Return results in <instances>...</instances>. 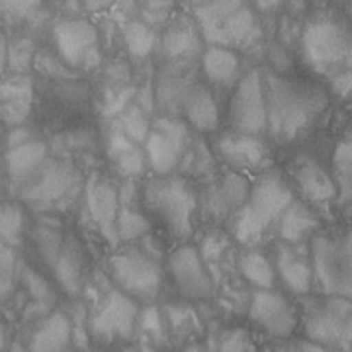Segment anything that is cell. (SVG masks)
I'll return each instance as SVG.
<instances>
[{
  "label": "cell",
  "mask_w": 352,
  "mask_h": 352,
  "mask_svg": "<svg viewBox=\"0 0 352 352\" xmlns=\"http://www.w3.org/2000/svg\"><path fill=\"white\" fill-rule=\"evenodd\" d=\"M339 352H352V315L351 319H349L346 331H344V339H342V344H340Z\"/></svg>",
  "instance_id": "681fc988"
},
{
  "label": "cell",
  "mask_w": 352,
  "mask_h": 352,
  "mask_svg": "<svg viewBox=\"0 0 352 352\" xmlns=\"http://www.w3.org/2000/svg\"><path fill=\"white\" fill-rule=\"evenodd\" d=\"M333 180L339 188V204L352 200V143L342 141L333 153Z\"/></svg>",
  "instance_id": "4dcf8cb0"
},
{
  "label": "cell",
  "mask_w": 352,
  "mask_h": 352,
  "mask_svg": "<svg viewBox=\"0 0 352 352\" xmlns=\"http://www.w3.org/2000/svg\"><path fill=\"white\" fill-rule=\"evenodd\" d=\"M294 194L289 186L278 175L261 176L249 192V198L233 217L231 233L241 245L252 247L261 243L268 229L282 219Z\"/></svg>",
  "instance_id": "7a4b0ae2"
},
{
  "label": "cell",
  "mask_w": 352,
  "mask_h": 352,
  "mask_svg": "<svg viewBox=\"0 0 352 352\" xmlns=\"http://www.w3.org/2000/svg\"><path fill=\"white\" fill-rule=\"evenodd\" d=\"M321 227L317 215L302 201H294L278 221V235L288 245H303V241L315 237V231Z\"/></svg>",
  "instance_id": "d4e9b609"
},
{
  "label": "cell",
  "mask_w": 352,
  "mask_h": 352,
  "mask_svg": "<svg viewBox=\"0 0 352 352\" xmlns=\"http://www.w3.org/2000/svg\"><path fill=\"white\" fill-rule=\"evenodd\" d=\"M201 352H249V337L245 331H226L217 339L210 340L208 349Z\"/></svg>",
  "instance_id": "60d3db41"
},
{
  "label": "cell",
  "mask_w": 352,
  "mask_h": 352,
  "mask_svg": "<svg viewBox=\"0 0 352 352\" xmlns=\"http://www.w3.org/2000/svg\"><path fill=\"white\" fill-rule=\"evenodd\" d=\"M314 284L327 298L352 302V229L315 235L309 247Z\"/></svg>",
  "instance_id": "5b68a950"
},
{
  "label": "cell",
  "mask_w": 352,
  "mask_h": 352,
  "mask_svg": "<svg viewBox=\"0 0 352 352\" xmlns=\"http://www.w3.org/2000/svg\"><path fill=\"white\" fill-rule=\"evenodd\" d=\"M268 131L278 141H292L305 133L327 108V94L319 87L268 75L264 82Z\"/></svg>",
  "instance_id": "6da1fadb"
},
{
  "label": "cell",
  "mask_w": 352,
  "mask_h": 352,
  "mask_svg": "<svg viewBox=\"0 0 352 352\" xmlns=\"http://www.w3.org/2000/svg\"><path fill=\"white\" fill-rule=\"evenodd\" d=\"M118 122L124 129V133L133 143H143L145 145V141L149 138V131H151V126H149V116L143 112L138 104H131L126 112L118 118Z\"/></svg>",
  "instance_id": "d590c367"
},
{
  "label": "cell",
  "mask_w": 352,
  "mask_h": 352,
  "mask_svg": "<svg viewBox=\"0 0 352 352\" xmlns=\"http://www.w3.org/2000/svg\"><path fill=\"white\" fill-rule=\"evenodd\" d=\"M182 110L186 112L190 124L200 131H214L217 127L219 122L217 106L210 90H206L204 87H194L190 90Z\"/></svg>",
  "instance_id": "f1b7e54d"
},
{
  "label": "cell",
  "mask_w": 352,
  "mask_h": 352,
  "mask_svg": "<svg viewBox=\"0 0 352 352\" xmlns=\"http://www.w3.org/2000/svg\"><path fill=\"white\" fill-rule=\"evenodd\" d=\"M274 352H331L307 339H288L282 342Z\"/></svg>",
  "instance_id": "f6af8a7d"
},
{
  "label": "cell",
  "mask_w": 352,
  "mask_h": 352,
  "mask_svg": "<svg viewBox=\"0 0 352 352\" xmlns=\"http://www.w3.org/2000/svg\"><path fill=\"white\" fill-rule=\"evenodd\" d=\"M352 315V302L342 298L315 300L303 311V339L339 352Z\"/></svg>",
  "instance_id": "9c48e42d"
},
{
  "label": "cell",
  "mask_w": 352,
  "mask_h": 352,
  "mask_svg": "<svg viewBox=\"0 0 352 352\" xmlns=\"http://www.w3.org/2000/svg\"><path fill=\"white\" fill-rule=\"evenodd\" d=\"M333 80V87H335V92L340 94V96H346L352 92V71L349 73H342V75L331 78Z\"/></svg>",
  "instance_id": "7dc6e473"
},
{
  "label": "cell",
  "mask_w": 352,
  "mask_h": 352,
  "mask_svg": "<svg viewBox=\"0 0 352 352\" xmlns=\"http://www.w3.org/2000/svg\"><path fill=\"white\" fill-rule=\"evenodd\" d=\"M200 30L196 20L178 18L166 28L161 50L168 61H182L190 59L200 51Z\"/></svg>",
  "instance_id": "7402d4cb"
},
{
  "label": "cell",
  "mask_w": 352,
  "mask_h": 352,
  "mask_svg": "<svg viewBox=\"0 0 352 352\" xmlns=\"http://www.w3.org/2000/svg\"><path fill=\"white\" fill-rule=\"evenodd\" d=\"M133 96H138V90L133 87L120 88L118 92H113L110 98H106L104 108H102V116L108 118V120H112V122L113 120H118V118L131 106Z\"/></svg>",
  "instance_id": "7bdbcfd3"
},
{
  "label": "cell",
  "mask_w": 352,
  "mask_h": 352,
  "mask_svg": "<svg viewBox=\"0 0 352 352\" xmlns=\"http://www.w3.org/2000/svg\"><path fill=\"white\" fill-rule=\"evenodd\" d=\"M0 139H2V124H0Z\"/></svg>",
  "instance_id": "f907efd6"
},
{
  "label": "cell",
  "mask_w": 352,
  "mask_h": 352,
  "mask_svg": "<svg viewBox=\"0 0 352 352\" xmlns=\"http://www.w3.org/2000/svg\"><path fill=\"white\" fill-rule=\"evenodd\" d=\"M139 323V307L122 289H110L98 307V311L88 317V331L100 342L129 340Z\"/></svg>",
  "instance_id": "7c38bea8"
},
{
  "label": "cell",
  "mask_w": 352,
  "mask_h": 352,
  "mask_svg": "<svg viewBox=\"0 0 352 352\" xmlns=\"http://www.w3.org/2000/svg\"><path fill=\"white\" fill-rule=\"evenodd\" d=\"M239 270L247 282H251L256 289H272L276 284L274 266L268 263L263 252H245L239 256Z\"/></svg>",
  "instance_id": "f546056e"
},
{
  "label": "cell",
  "mask_w": 352,
  "mask_h": 352,
  "mask_svg": "<svg viewBox=\"0 0 352 352\" xmlns=\"http://www.w3.org/2000/svg\"><path fill=\"white\" fill-rule=\"evenodd\" d=\"M36 67L43 75H50L53 78H75L76 73L71 71L69 65H65L63 61H59V57L51 55V53H38L36 57Z\"/></svg>",
  "instance_id": "ee69618b"
},
{
  "label": "cell",
  "mask_w": 352,
  "mask_h": 352,
  "mask_svg": "<svg viewBox=\"0 0 352 352\" xmlns=\"http://www.w3.org/2000/svg\"><path fill=\"white\" fill-rule=\"evenodd\" d=\"M85 186L75 164L50 157L12 190L34 212H63L75 204Z\"/></svg>",
  "instance_id": "277c9868"
},
{
  "label": "cell",
  "mask_w": 352,
  "mask_h": 352,
  "mask_svg": "<svg viewBox=\"0 0 352 352\" xmlns=\"http://www.w3.org/2000/svg\"><path fill=\"white\" fill-rule=\"evenodd\" d=\"M34 241H36V245H38V251L39 254L45 258V263L53 266L55 261H57V256L61 254L63 251V235H61V231L57 229V227H51L47 223H43V226L38 227V231H36V235H34Z\"/></svg>",
  "instance_id": "8d00e7d4"
},
{
  "label": "cell",
  "mask_w": 352,
  "mask_h": 352,
  "mask_svg": "<svg viewBox=\"0 0 352 352\" xmlns=\"http://www.w3.org/2000/svg\"><path fill=\"white\" fill-rule=\"evenodd\" d=\"M192 88L194 87L190 85V76L178 71L176 67H170L159 76L157 102L164 112H178L184 108V100Z\"/></svg>",
  "instance_id": "83f0119b"
},
{
  "label": "cell",
  "mask_w": 352,
  "mask_h": 352,
  "mask_svg": "<svg viewBox=\"0 0 352 352\" xmlns=\"http://www.w3.org/2000/svg\"><path fill=\"white\" fill-rule=\"evenodd\" d=\"M24 231V210L16 204H0V243L6 247L20 245Z\"/></svg>",
  "instance_id": "1f68e13d"
},
{
  "label": "cell",
  "mask_w": 352,
  "mask_h": 352,
  "mask_svg": "<svg viewBox=\"0 0 352 352\" xmlns=\"http://www.w3.org/2000/svg\"><path fill=\"white\" fill-rule=\"evenodd\" d=\"M47 155H50L47 143H43L39 138L32 139L24 145H18L14 149H6L4 161H6V170L10 176L12 188L18 186L20 182H24L39 164L45 163L50 159Z\"/></svg>",
  "instance_id": "cb8c5ba5"
},
{
  "label": "cell",
  "mask_w": 352,
  "mask_h": 352,
  "mask_svg": "<svg viewBox=\"0 0 352 352\" xmlns=\"http://www.w3.org/2000/svg\"><path fill=\"white\" fill-rule=\"evenodd\" d=\"M188 147V127L168 116L157 118L145 141L147 164L159 176H168L184 161Z\"/></svg>",
  "instance_id": "8fae6325"
},
{
  "label": "cell",
  "mask_w": 352,
  "mask_h": 352,
  "mask_svg": "<svg viewBox=\"0 0 352 352\" xmlns=\"http://www.w3.org/2000/svg\"><path fill=\"white\" fill-rule=\"evenodd\" d=\"M41 10V2H0V18L6 24L30 22Z\"/></svg>",
  "instance_id": "ab89813d"
},
{
  "label": "cell",
  "mask_w": 352,
  "mask_h": 352,
  "mask_svg": "<svg viewBox=\"0 0 352 352\" xmlns=\"http://www.w3.org/2000/svg\"><path fill=\"white\" fill-rule=\"evenodd\" d=\"M38 50L32 38H16L8 45V69L14 75H25L36 65Z\"/></svg>",
  "instance_id": "836d02e7"
},
{
  "label": "cell",
  "mask_w": 352,
  "mask_h": 352,
  "mask_svg": "<svg viewBox=\"0 0 352 352\" xmlns=\"http://www.w3.org/2000/svg\"><path fill=\"white\" fill-rule=\"evenodd\" d=\"M16 268H18V263H16L14 251L0 243V300L8 298V294L12 292Z\"/></svg>",
  "instance_id": "b9f144b4"
},
{
  "label": "cell",
  "mask_w": 352,
  "mask_h": 352,
  "mask_svg": "<svg viewBox=\"0 0 352 352\" xmlns=\"http://www.w3.org/2000/svg\"><path fill=\"white\" fill-rule=\"evenodd\" d=\"M57 282L61 284L65 294L69 296H78L82 289V274H85V256L75 239L65 241L63 251L57 256L55 264L51 266Z\"/></svg>",
  "instance_id": "484cf974"
},
{
  "label": "cell",
  "mask_w": 352,
  "mask_h": 352,
  "mask_svg": "<svg viewBox=\"0 0 352 352\" xmlns=\"http://www.w3.org/2000/svg\"><path fill=\"white\" fill-rule=\"evenodd\" d=\"M302 53L315 73L335 78L352 71V34L335 20H314L303 30Z\"/></svg>",
  "instance_id": "8992f818"
},
{
  "label": "cell",
  "mask_w": 352,
  "mask_h": 352,
  "mask_svg": "<svg viewBox=\"0 0 352 352\" xmlns=\"http://www.w3.org/2000/svg\"><path fill=\"white\" fill-rule=\"evenodd\" d=\"M296 182L302 196L309 204H327L339 196V188L333 176L325 173V168L315 159H307L298 166Z\"/></svg>",
  "instance_id": "603a6c76"
},
{
  "label": "cell",
  "mask_w": 352,
  "mask_h": 352,
  "mask_svg": "<svg viewBox=\"0 0 352 352\" xmlns=\"http://www.w3.org/2000/svg\"><path fill=\"white\" fill-rule=\"evenodd\" d=\"M194 18L201 38L212 47L249 50L261 39L256 14L245 2H200L194 6Z\"/></svg>",
  "instance_id": "3957f363"
},
{
  "label": "cell",
  "mask_w": 352,
  "mask_h": 352,
  "mask_svg": "<svg viewBox=\"0 0 352 352\" xmlns=\"http://www.w3.org/2000/svg\"><path fill=\"white\" fill-rule=\"evenodd\" d=\"M138 149V143H133L131 139L127 138L122 126H120V122L113 120L110 127H108V131H106V153L112 159V163L124 159V157L131 155V153H135Z\"/></svg>",
  "instance_id": "74e56055"
},
{
  "label": "cell",
  "mask_w": 352,
  "mask_h": 352,
  "mask_svg": "<svg viewBox=\"0 0 352 352\" xmlns=\"http://www.w3.org/2000/svg\"><path fill=\"white\" fill-rule=\"evenodd\" d=\"M217 151L227 163L239 168H258L268 159V149L261 139L237 131L221 135L217 141Z\"/></svg>",
  "instance_id": "44dd1931"
},
{
  "label": "cell",
  "mask_w": 352,
  "mask_h": 352,
  "mask_svg": "<svg viewBox=\"0 0 352 352\" xmlns=\"http://www.w3.org/2000/svg\"><path fill=\"white\" fill-rule=\"evenodd\" d=\"M124 41H126L127 51L131 53L133 59H143L147 57L155 47L157 36L145 22H129L124 28Z\"/></svg>",
  "instance_id": "d6a6232c"
},
{
  "label": "cell",
  "mask_w": 352,
  "mask_h": 352,
  "mask_svg": "<svg viewBox=\"0 0 352 352\" xmlns=\"http://www.w3.org/2000/svg\"><path fill=\"white\" fill-rule=\"evenodd\" d=\"M53 41L65 65L92 71L100 65V38L96 28L82 18H69L53 25Z\"/></svg>",
  "instance_id": "30bf717a"
},
{
  "label": "cell",
  "mask_w": 352,
  "mask_h": 352,
  "mask_svg": "<svg viewBox=\"0 0 352 352\" xmlns=\"http://www.w3.org/2000/svg\"><path fill=\"white\" fill-rule=\"evenodd\" d=\"M110 272L124 294L129 298L135 296L139 300L157 298L163 282V270L159 263L141 249L116 252L110 258Z\"/></svg>",
  "instance_id": "ba28073f"
},
{
  "label": "cell",
  "mask_w": 352,
  "mask_h": 352,
  "mask_svg": "<svg viewBox=\"0 0 352 352\" xmlns=\"http://www.w3.org/2000/svg\"><path fill=\"white\" fill-rule=\"evenodd\" d=\"M145 201L166 229L178 237L188 239L194 227L196 194L188 182L178 176H157L145 186Z\"/></svg>",
  "instance_id": "52a82bcc"
},
{
  "label": "cell",
  "mask_w": 352,
  "mask_h": 352,
  "mask_svg": "<svg viewBox=\"0 0 352 352\" xmlns=\"http://www.w3.org/2000/svg\"><path fill=\"white\" fill-rule=\"evenodd\" d=\"M229 122L237 133L258 135L268 129L266 94L263 76L258 71H251L241 78L235 94L229 104Z\"/></svg>",
  "instance_id": "4fadbf2b"
},
{
  "label": "cell",
  "mask_w": 352,
  "mask_h": 352,
  "mask_svg": "<svg viewBox=\"0 0 352 352\" xmlns=\"http://www.w3.org/2000/svg\"><path fill=\"white\" fill-rule=\"evenodd\" d=\"M168 272L178 289L190 300H208L214 294V280L198 249L184 245L168 258Z\"/></svg>",
  "instance_id": "2e32d148"
},
{
  "label": "cell",
  "mask_w": 352,
  "mask_h": 352,
  "mask_svg": "<svg viewBox=\"0 0 352 352\" xmlns=\"http://www.w3.org/2000/svg\"><path fill=\"white\" fill-rule=\"evenodd\" d=\"M32 139H36L34 135V131L32 129H28V127H16V129H10L8 131V135H6V149H14V147H18V145H24L28 141H32Z\"/></svg>",
  "instance_id": "bcb514c9"
},
{
  "label": "cell",
  "mask_w": 352,
  "mask_h": 352,
  "mask_svg": "<svg viewBox=\"0 0 352 352\" xmlns=\"http://www.w3.org/2000/svg\"><path fill=\"white\" fill-rule=\"evenodd\" d=\"M87 210L94 227L112 247L120 245L118 237V217H120V190L112 180L102 175H92L85 186Z\"/></svg>",
  "instance_id": "5bb4252c"
},
{
  "label": "cell",
  "mask_w": 352,
  "mask_h": 352,
  "mask_svg": "<svg viewBox=\"0 0 352 352\" xmlns=\"http://www.w3.org/2000/svg\"><path fill=\"white\" fill-rule=\"evenodd\" d=\"M276 270L284 286L292 292L303 296L314 288V268L309 249L303 245H278Z\"/></svg>",
  "instance_id": "ac0fdd59"
},
{
  "label": "cell",
  "mask_w": 352,
  "mask_h": 352,
  "mask_svg": "<svg viewBox=\"0 0 352 352\" xmlns=\"http://www.w3.org/2000/svg\"><path fill=\"white\" fill-rule=\"evenodd\" d=\"M8 45H10V41L6 39L4 30L0 28V75L8 69Z\"/></svg>",
  "instance_id": "c3c4849f"
},
{
  "label": "cell",
  "mask_w": 352,
  "mask_h": 352,
  "mask_svg": "<svg viewBox=\"0 0 352 352\" xmlns=\"http://www.w3.org/2000/svg\"><path fill=\"white\" fill-rule=\"evenodd\" d=\"M34 82L28 75H12L0 80V124L8 129L24 126L32 112Z\"/></svg>",
  "instance_id": "e0dca14e"
},
{
  "label": "cell",
  "mask_w": 352,
  "mask_h": 352,
  "mask_svg": "<svg viewBox=\"0 0 352 352\" xmlns=\"http://www.w3.org/2000/svg\"><path fill=\"white\" fill-rule=\"evenodd\" d=\"M249 198V186L245 178L239 175H226L221 180H215L206 190V210L212 217H227L229 214H237L239 208Z\"/></svg>",
  "instance_id": "d6986e66"
},
{
  "label": "cell",
  "mask_w": 352,
  "mask_h": 352,
  "mask_svg": "<svg viewBox=\"0 0 352 352\" xmlns=\"http://www.w3.org/2000/svg\"><path fill=\"white\" fill-rule=\"evenodd\" d=\"M22 280H24L25 289L30 292V296L38 302V305L41 309H45L47 305L55 302V294L51 286L39 276L36 270L32 268H22Z\"/></svg>",
  "instance_id": "f35d334b"
},
{
  "label": "cell",
  "mask_w": 352,
  "mask_h": 352,
  "mask_svg": "<svg viewBox=\"0 0 352 352\" xmlns=\"http://www.w3.org/2000/svg\"><path fill=\"white\" fill-rule=\"evenodd\" d=\"M201 67L206 76L215 85L231 87L239 78V57L231 50H223V47L206 50L201 55Z\"/></svg>",
  "instance_id": "4316f807"
},
{
  "label": "cell",
  "mask_w": 352,
  "mask_h": 352,
  "mask_svg": "<svg viewBox=\"0 0 352 352\" xmlns=\"http://www.w3.org/2000/svg\"><path fill=\"white\" fill-rule=\"evenodd\" d=\"M249 319L276 339L288 340L298 327V315L292 303L272 289H256L252 294Z\"/></svg>",
  "instance_id": "9a60e30c"
},
{
  "label": "cell",
  "mask_w": 352,
  "mask_h": 352,
  "mask_svg": "<svg viewBox=\"0 0 352 352\" xmlns=\"http://www.w3.org/2000/svg\"><path fill=\"white\" fill-rule=\"evenodd\" d=\"M71 346L76 349L73 321L63 314H51L32 333L28 352H73Z\"/></svg>",
  "instance_id": "ffe728a7"
},
{
  "label": "cell",
  "mask_w": 352,
  "mask_h": 352,
  "mask_svg": "<svg viewBox=\"0 0 352 352\" xmlns=\"http://www.w3.org/2000/svg\"><path fill=\"white\" fill-rule=\"evenodd\" d=\"M149 219L143 214H139L138 210H133V206H122L120 208V217H118V237L120 243L139 239L149 231Z\"/></svg>",
  "instance_id": "e575fe53"
}]
</instances>
